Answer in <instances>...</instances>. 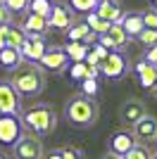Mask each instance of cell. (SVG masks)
Instances as JSON below:
<instances>
[{
	"instance_id": "cell-28",
	"label": "cell",
	"mask_w": 157,
	"mask_h": 159,
	"mask_svg": "<svg viewBox=\"0 0 157 159\" xmlns=\"http://www.w3.org/2000/svg\"><path fill=\"white\" fill-rule=\"evenodd\" d=\"M98 5V0H69V7H72L74 12H93Z\"/></svg>"
},
{
	"instance_id": "cell-39",
	"label": "cell",
	"mask_w": 157,
	"mask_h": 159,
	"mask_svg": "<svg viewBox=\"0 0 157 159\" xmlns=\"http://www.w3.org/2000/svg\"><path fill=\"white\" fill-rule=\"evenodd\" d=\"M0 159H10V157H7V154H2V152H0Z\"/></svg>"
},
{
	"instance_id": "cell-9",
	"label": "cell",
	"mask_w": 157,
	"mask_h": 159,
	"mask_svg": "<svg viewBox=\"0 0 157 159\" xmlns=\"http://www.w3.org/2000/svg\"><path fill=\"white\" fill-rule=\"evenodd\" d=\"M67 62H69V57H67L64 48L52 45V48H45L43 57H40L36 64H38L43 71H62V69L67 66Z\"/></svg>"
},
{
	"instance_id": "cell-12",
	"label": "cell",
	"mask_w": 157,
	"mask_h": 159,
	"mask_svg": "<svg viewBox=\"0 0 157 159\" xmlns=\"http://www.w3.org/2000/svg\"><path fill=\"white\" fill-rule=\"evenodd\" d=\"M129 40L131 38L126 36V31L121 29V24H112L105 33H100V36H98V43L102 48H107V50H119V48H124Z\"/></svg>"
},
{
	"instance_id": "cell-25",
	"label": "cell",
	"mask_w": 157,
	"mask_h": 159,
	"mask_svg": "<svg viewBox=\"0 0 157 159\" xmlns=\"http://www.w3.org/2000/svg\"><path fill=\"white\" fill-rule=\"evenodd\" d=\"M121 159H152V152L148 145H133L126 154H121Z\"/></svg>"
},
{
	"instance_id": "cell-31",
	"label": "cell",
	"mask_w": 157,
	"mask_h": 159,
	"mask_svg": "<svg viewBox=\"0 0 157 159\" xmlns=\"http://www.w3.org/2000/svg\"><path fill=\"white\" fill-rule=\"evenodd\" d=\"M81 90L86 98H95L98 95V79H81Z\"/></svg>"
},
{
	"instance_id": "cell-38",
	"label": "cell",
	"mask_w": 157,
	"mask_h": 159,
	"mask_svg": "<svg viewBox=\"0 0 157 159\" xmlns=\"http://www.w3.org/2000/svg\"><path fill=\"white\" fill-rule=\"evenodd\" d=\"M152 10H155V12H157V0H152Z\"/></svg>"
},
{
	"instance_id": "cell-27",
	"label": "cell",
	"mask_w": 157,
	"mask_h": 159,
	"mask_svg": "<svg viewBox=\"0 0 157 159\" xmlns=\"http://www.w3.org/2000/svg\"><path fill=\"white\" fill-rule=\"evenodd\" d=\"M136 40L140 43V45H145V48L157 45V29H143V31L136 36Z\"/></svg>"
},
{
	"instance_id": "cell-40",
	"label": "cell",
	"mask_w": 157,
	"mask_h": 159,
	"mask_svg": "<svg viewBox=\"0 0 157 159\" xmlns=\"http://www.w3.org/2000/svg\"><path fill=\"white\" fill-rule=\"evenodd\" d=\"M152 159H157V154H152Z\"/></svg>"
},
{
	"instance_id": "cell-10",
	"label": "cell",
	"mask_w": 157,
	"mask_h": 159,
	"mask_svg": "<svg viewBox=\"0 0 157 159\" xmlns=\"http://www.w3.org/2000/svg\"><path fill=\"white\" fill-rule=\"evenodd\" d=\"M21 112V98L12 88L10 81H0V114H17Z\"/></svg>"
},
{
	"instance_id": "cell-19",
	"label": "cell",
	"mask_w": 157,
	"mask_h": 159,
	"mask_svg": "<svg viewBox=\"0 0 157 159\" xmlns=\"http://www.w3.org/2000/svg\"><path fill=\"white\" fill-rule=\"evenodd\" d=\"M119 24H121V29L126 31V36L129 38H136L138 33L143 31V14L140 12H133V14H124L121 19H119Z\"/></svg>"
},
{
	"instance_id": "cell-34",
	"label": "cell",
	"mask_w": 157,
	"mask_h": 159,
	"mask_svg": "<svg viewBox=\"0 0 157 159\" xmlns=\"http://www.w3.org/2000/svg\"><path fill=\"white\" fill-rule=\"evenodd\" d=\"M148 64H155L157 66V45H152V48H148L145 50V57H143Z\"/></svg>"
},
{
	"instance_id": "cell-4",
	"label": "cell",
	"mask_w": 157,
	"mask_h": 159,
	"mask_svg": "<svg viewBox=\"0 0 157 159\" xmlns=\"http://www.w3.org/2000/svg\"><path fill=\"white\" fill-rule=\"evenodd\" d=\"M14 159H43V143L33 133H21V138L12 145Z\"/></svg>"
},
{
	"instance_id": "cell-35",
	"label": "cell",
	"mask_w": 157,
	"mask_h": 159,
	"mask_svg": "<svg viewBox=\"0 0 157 159\" xmlns=\"http://www.w3.org/2000/svg\"><path fill=\"white\" fill-rule=\"evenodd\" d=\"M10 21H12V12L0 2V26H2V24H10Z\"/></svg>"
},
{
	"instance_id": "cell-13",
	"label": "cell",
	"mask_w": 157,
	"mask_h": 159,
	"mask_svg": "<svg viewBox=\"0 0 157 159\" xmlns=\"http://www.w3.org/2000/svg\"><path fill=\"white\" fill-rule=\"evenodd\" d=\"M26 33L21 26H17V24H2L0 26V48H14V50H19V45L24 43Z\"/></svg>"
},
{
	"instance_id": "cell-30",
	"label": "cell",
	"mask_w": 157,
	"mask_h": 159,
	"mask_svg": "<svg viewBox=\"0 0 157 159\" xmlns=\"http://www.w3.org/2000/svg\"><path fill=\"white\" fill-rule=\"evenodd\" d=\"M86 69H88L86 62H72V66H69V79H74V81L86 79Z\"/></svg>"
},
{
	"instance_id": "cell-32",
	"label": "cell",
	"mask_w": 157,
	"mask_h": 159,
	"mask_svg": "<svg viewBox=\"0 0 157 159\" xmlns=\"http://www.w3.org/2000/svg\"><path fill=\"white\" fill-rule=\"evenodd\" d=\"M143 14V26L145 29H157V12L155 10H148V12H140Z\"/></svg>"
},
{
	"instance_id": "cell-29",
	"label": "cell",
	"mask_w": 157,
	"mask_h": 159,
	"mask_svg": "<svg viewBox=\"0 0 157 159\" xmlns=\"http://www.w3.org/2000/svg\"><path fill=\"white\" fill-rule=\"evenodd\" d=\"M2 5H5L12 14H21V12L29 10V0H2Z\"/></svg>"
},
{
	"instance_id": "cell-11",
	"label": "cell",
	"mask_w": 157,
	"mask_h": 159,
	"mask_svg": "<svg viewBox=\"0 0 157 159\" xmlns=\"http://www.w3.org/2000/svg\"><path fill=\"white\" fill-rule=\"evenodd\" d=\"M72 24H74L72 7H67L64 2H52V10H50V14H48V26L64 33Z\"/></svg>"
},
{
	"instance_id": "cell-7",
	"label": "cell",
	"mask_w": 157,
	"mask_h": 159,
	"mask_svg": "<svg viewBox=\"0 0 157 159\" xmlns=\"http://www.w3.org/2000/svg\"><path fill=\"white\" fill-rule=\"evenodd\" d=\"M45 48H48L45 36H38V33H26L24 43L19 45V55H21V60L33 62V64H36V62L43 57Z\"/></svg>"
},
{
	"instance_id": "cell-14",
	"label": "cell",
	"mask_w": 157,
	"mask_h": 159,
	"mask_svg": "<svg viewBox=\"0 0 157 159\" xmlns=\"http://www.w3.org/2000/svg\"><path fill=\"white\" fill-rule=\"evenodd\" d=\"M138 140L133 138V133L131 131H126V128H119V131H114L110 135V152H114V154H126L131 150V147L136 145Z\"/></svg>"
},
{
	"instance_id": "cell-18",
	"label": "cell",
	"mask_w": 157,
	"mask_h": 159,
	"mask_svg": "<svg viewBox=\"0 0 157 159\" xmlns=\"http://www.w3.org/2000/svg\"><path fill=\"white\" fill-rule=\"evenodd\" d=\"M21 29H24V33H38V36H45L48 33V17H40V14H33L29 12L26 14L24 24H21Z\"/></svg>"
},
{
	"instance_id": "cell-22",
	"label": "cell",
	"mask_w": 157,
	"mask_h": 159,
	"mask_svg": "<svg viewBox=\"0 0 157 159\" xmlns=\"http://www.w3.org/2000/svg\"><path fill=\"white\" fill-rule=\"evenodd\" d=\"M48 159H86V157H83V152H81L78 147L62 145V147H55V150H50Z\"/></svg>"
},
{
	"instance_id": "cell-24",
	"label": "cell",
	"mask_w": 157,
	"mask_h": 159,
	"mask_svg": "<svg viewBox=\"0 0 157 159\" xmlns=\"http://www.w3.org/2000/svg\"><path fill=\"white\" fill-rule=\"evenodd\" d=\"M64 33H67V40H81V43H83V38L91 33V29L86 26V24H76V21H74Z\"/></svg>"
},
{
	"instance_id": "cell-5",
	"label": "cell",
	"mask_w": 157,
	"mask_h": 159,
	"mask_svg": "<svg viewBox=\"0 0 157 159\" xmlns=\"http://www.w3.org/2000/svg\"><path fill=\"white\" fill-rule=\"evenodd\" d=\"M126 71H129V60H126V55L121 52V50H110L107 57L100 62V74H102L105 79L117 81V79H121Z\"/></svg>"
},
{
	"instance_id": "cell-41",
	"label": "cell",
	"mask_w": 157,
	"mask_h": 159,
	"mask_svg": "<svg viewBox=\"0 0 157 159\" xmlns=\"http://www.w3.org/2000/svg\"><path fill=\"white\" fill-rule=\"evenodd\" d=\"M155 90H157V88H155Z\"/></svg>"
},
{
	"instance_id": "cell-1",
	"label": "cell",
	"mask_w": 157,
	"mask_h": 159,
	"mask_svg": "<svg viewBox=\"0 0 157 159\" xmlns=\"http://www.w3.org/2000/svg\"><path fill=\"white\" fill-rule=\"evenodd\" d=\"M12 88L19 93V98H36V95L43 93L45 88V71L40 69L38 64H19L12 71V79H10Z\"/></svg>"
},
{
	"instance_id": "cell-15",
	"label": "cell",
	"mask_w": 157,
	"mask_h": 159,
	"mask_svg": "<svg viewBox=\"0 0 157 159\" xmlns=\"http://www.w3.org/2000/svg\"><path fill=\"white\" fill-rule=\"evenodd\" d=\"M93 12L98 14L100 19H105L107 24H119V19L124 17L119 0H98V5H95Z\"/></svg>"
},
{
	"instance_id": "cell-37",
	"label": "cell",
	"mask_w": 157,
	"mask_h": 159,
	"mask_svg": "<svg viewBox=\"0 0 157 159\" xmlns=\"http://www.w3.org/2000/svg\"><path fill=\"white\" fill-rule=\"evenodd\" d=\"M100 159H121V157H119V154H114V152H105Z\"/></svg>"
},
{
	"instance_id": "cell-8",
	"label": "cell",
	"mask_w": 157,
	"mask_h": 159,
	"mask_svg": "<svg viewBox=\"0 0 157 159\" xmlns=\"http://www.w3.org/2000/svg\"><path fill=\"white\" fill-rule=\"evenodd\" d=\"M145 114H148L145 105L140 102V100H136V98H131V100H126V102H121V107H119V121H121L126 128H133L138 121L145 116Z\"/></svg>"
},
{
	"instance_id": "cell-36",
	"label": "cell",
	"mask_w": 157,
	"mask_h": 159,
	"mask_svg": "<svg viewBox=\"0 0 157 159\" xmlns=\"http://www.w3.org/2000/svg\"><path fill=\"white\" fill-rule=\"evenodd\" d=\"M98 74H100V66H88L86 69V79H98Z\"/></svg>"
},
{
	"instance_id": "cell-6",
	"label": "cell",
	"mask_w": 157,
	"mask_h": 159,
	"mask_svg": "<svg viewBox=\"0 0 157 159\" xmlns=\"http://www.w3.org/2000/svg\"><path fill=\"white\" fill-rule=\"evenodd\" d=\"M21 121L17 114H0V145L12 147L17 140L21 138Z\"/></svg>"
},
{
	"instance_id": "cell-3",
	"label": "cell",
	"mask_w": 157,
	"mask_h": 159,
	"mask_svg": "<svg viewBox=\"0 0 157 159\" xmlns=\"http://www.w3.org/2000/svg\"><path fill=\"white\" fill-rule=\"evenodd\" d=\"M64 116H67V121L76 128H91V126H95V121H98V116H100V107L93 98L76 95V98H72L67 102Z\"/></svg>"
},
{
	"instance_id": "cell-2",
	"label": "cell",
	"mask_w": 157,
	"mask_h": 159,
	"mask_svg": "<svg viewBox=\"0 0 157 159\" xmlns=\"http://www.w3.org/2000/svg\"><path fill=\"white\" fill-rule=\"evenodd\" d=\"M19 121H21V128H26L29 133L33 135H50L57 126V114L50 105L40 102V105H33L24 112H19Z\"/></svg>"
},
{
	"instance_id": "cell-23",
	"label": "cell",
	"mask_w": 157,
	"mask_h": 159,
	"mask_svg": "<svg viewBox=\"0 0 157 159\" xmlns=\"http://www.w3.org/2000/svg\"><path fill=\"white\" fill-rule=\"evenodd\" d=\"M83 24H86V26H88V29H91L93 33H98V36H100V33H105V31H107V29L112 26V24H107V21H105V19H100V17H98V14H95V12H88V19H86Z\"/></svg>"
},
{
	"instance_id": "cell-16",
	"label": "cell",
	"mask_w": 157,
	"mask_h": 159,
	"mask_svg": "<svg viewBox=\"0 0 157 159\" xmlns=\"http://www.w3.org/2000/svg\"><path fill=\"white\" fill-rule=\"evenodd\" d=\"M131 133H133V138L140 140V143H152V140H157V119L150 116V114H145L143 119L133 126Z\"/></svg>"
},
{
	"instance_id": "cell-26",
	"label": "cell",
	"mask_w": 157,
	"mask_h": 159,
	"mask_svg": "<svg viewBox=\"0 0 157 159\" xmlns=\"http://www.w3.org/2000/svg\"><path fill=\"white\" fill-rule=\"evenodd\" d=\"M52 10V2L50 0H29V10L26 12H33V14H40V17H48Z\"/></svg>"
},
{
	"instance_id": "cell-17",
	"label": "cell",
	"mask_w": 157,
	"mask_h": 159,
	"mask_svg": "<svg viewBox=\"0 0 157 159\" xmlns=\"http://www.w3.org/2000/svg\"><path fill=\"white\" fill-rule=\"evenodd\" d=\"M133 71L138 76V83L148 90H155L157 88V66L155 64H148L145 60H140L136 66H133Z\"/></svg>"
},
{
	"instance_id": "cell-33",
	"label": "cell",
	"mask_w": 157,
	"mask_h": 159,
	"mask_svg": "<svg viewBox=\"0 0 157 159\" xmlns=\"http://www.w3.org/2000/svg\"><path fill=\"white\" fill-rule=\"evenodd\" d=\"M91 52L95 55V57H98L100 62H102L105 57H107V52H110V50H107V48H102V45H100V43H98V40H95V43H93V45H91Z\"/></svg>"
},
{
	"instance_id": "cell-20",
	"label": "cell",
	"mask_w": 157,
	"mask_h": 159,
	"mask_svg": "<svg viewBox=\"0 0 157 159\" xmlns=\"http://www.w3.org/2000/svg\"><path fill=\"white\" fill-rule=\"evenodd\" d=\"M21 62H24V60H21L19 50H14V48H0V66H2V69L14 71Z\"/></svg>"
},
{
	"instance_id": "cell-21",
	"label": "cell",
	"mask_w": 157,
	"mask_h": 159,
	"mask_svg": "<svg viewBox=\"0 0 157 159\" xmlns=\"http://www.w3.org/2000/svg\"><path fill=\"white\" fill-rule=\"evenodd\" d=\"M88 48L91 45H86V43H81V40H67L64 52H67V57H69L72 62H83L86 55H88Z\"/></svg>"
}]
</instances>
